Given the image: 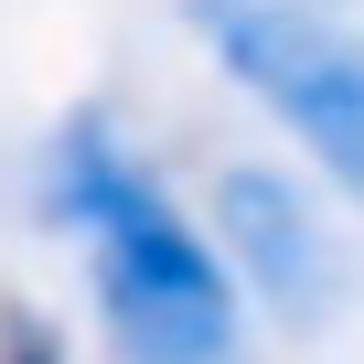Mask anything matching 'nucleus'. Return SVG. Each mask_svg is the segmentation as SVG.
<instances>
[{"label": "nucleus", "instance_id": "1", "mask_svg": "<svg viewBox=\"0 0 364 364\" xmlns=\"http://www.w3.org/2000/svg\"><path fill=\"white\" fill-rule=\"evenodd\" d=\"M43 215L86 236L118 364H225V343H236V268L161 193V171L129 161L107 107H75L43 139Z\"/></svg>", "mask_w": 364, "mask_h": 364}, {"label": "nucleus", "instance_id": "2", "mask_svg": "<svg viewBox=\"0 0 364 364\" xmlns=\"http://www.w3.org/2000/svg\"><path fill=\"white\" fill-rule=\"evenodd\" d=\"M215 65L364 204V33L321 0H182Z\"/></svg>", "mask_w": 364, "mask_h": 364}, {"label": "nucleus", "instance_id": "3", "mask_svg": "<svg viewBox=\"0 0 364 364\" xmlns=\"http://www.w3.org/2000/svg\"><path fill=\"white\" fill-rule=\"evenodd\" d=\"M215 257H236V279L268 311H289V321H321L343 300V257H332L311 193L289 171H268V161H247V171L215 182Z\"/></svg>", "mask_w": 364, "mask_h": 364}, {"label": "nucleus", "instance_id": "4", "mask_svg": "<svg viewBox=\"0 0 364 364\" xmlns=\"http://www.w3.org/2000/svg\"><path fill=\"white\" fill-rule=\"evenodd\" d=\"M0 364H65V332L33 300H0Z\"/></svg>", "mask_w": 364, "mask_h": 364}]
</instances>
